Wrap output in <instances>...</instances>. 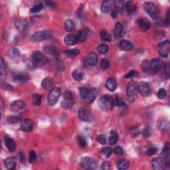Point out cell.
<instances>
[{
  "instance_id": "obj_1",
  "label": "cell",
  "mask_w": 170,
  "mask_h": 170,
  "mask_svg": "<svg viewBox=\"0 0 170 170\" xmlns=\"http://www.w3.org/2000/svg\"><path fill=\"white\" fill-rule=\"evenodd\" d=\"M114 105V100L110 95H104L98 100V106L104 110H110Z\"/></svg>"
},
{
  "instance_id": "obj_2",
  "label": "cell",
  "mask_w": 170,
  "mask_h": 170,
  "mask_svg": "<svg viewBox=\"0 0 170 170\" xmlns=\"http://www.w3.org/2000/svg\"><path fill=\"white\" fill-rule=\"evenodd\" d=\"M31 62L33 64L35 67L45 65L47 62V58L40 51H34L31 55Z\"/></svg>"
},
{
  "instance_id": "obj_3",
  "label": "cell",
  "mask_w": 170,
  "mask_h": 170,
  "mask_svg": "<svg viewBox=\"0 0 170 170\" xmlns=\"http://www.w3.org/2000/svg\"><path fill=\"white\" fill-rule=\"evenodd\" d=\"M143 7L148 14L153 19H157L159 16V11L153 3L146 2L143 5Z\"/></svg>"
},
{
  "instance_id": "obj_4",
  "label": "cell",
  "mask_w": 170,
  "mask_h": 170,
  "mask_svg": "<svg viewBox=\"0 0 170 170\" xmlns=\"http://www.w3.org/2000/svg\"><path fill=\"white\" fill-rule=\"evenodd\" d=\"M51 37V34L48 31H40L35 32L33 35L31 36V41L32 42H41L45 40L49 39Z\"/></svg>"
},
{
  "instance_id": "obj_5",
  "label": "cell",
  "mask_w": 170,
  "mask_h": 170,
  "mask_svg": "<svg viewBox=\"0 0 170 170\" xmlns=\"http://www.w3.org/2000/svg\"><path fill=\"white\" fill-rule=\"evenodd\" d=\"M61 95V90L59 88L55 87L50 90L49 97H48V102L50 105H55L57 102L58 98Z\"/></svg>"
},
{
  "instance_id": "obj_6",
  "label": "cell",
  "mask_w": 170,
  "mask_h": 170,
  "mask_svg": "<svg viewBox=\"0 0 170 170\" xmlns=\"http://www.w3.org/2000/svg\"><path fill=\"white\" fill-rule=\"evenodd\" d=\"M138 91V84L135 81L130 82L127 87V96L131 102L134 100Z\"/></svg>"
},
{
  "instance_id": "obj_7",
  "label": "cell",
  "mask_w": 170,
  "mask_h": 170,
  "mask_svg": "<svg viewBox=\"0 0 170 170\" xmlns=\"http://www.w3.org/2000/svg\"><path fill=\"white\" fill-rule=\"evenodd\" d=\"M164 66L163 61L158 58H153L150 61V71L153 73H158Z\"/></svg>"
},
{
  "instance_id": "obj_8",
  "label": "cell",
  "mask_w": 170,
  "mask_h": 170,
  "mask_svg": "<svg viewBox=\"0 0 170 170\" xmlns=\"http://www.w3.org/2000/svg\"><path fill=\"white\" fill-rule=\"evenodd\" d=\"M81 166L86 169H94L97 167V162L90 157H83L81 160Z\"/></svg>"
},
{
  "instance_id": "obj_9",
  "label": "cell",
  "mask_w": 170,
  "mask_h": 170,
  "mask_svg": "<svg viewBox=\"0 0 170 170\" xmlns=\"http://www.w3.org/2000/svg\"><path fill=\"white\" fill-rule=\"evenodd\" d=\"M26 104L22 100H15L11 104L10 110L13 113L19 114L25 110Z\"/></svg>"
},
{
  "instance_id": "obj_10",
  "label": "cell",
  "mask_w": 170,
  "mask_h": 170,
  "mask_svg": "<svg viewBox=\"0 0 170 170\" xmlns=\"http://www.w3.org/2000/svg\"><path fill=\"white\" fill-rule=\"evenodd\" d=\"M63 100L61 102L63 108L65 109H69L73 106L74 104V100L71 92L70 91H66L64 93Z\"/></svg>"
},
{
  "instance_id": "obj_11",
  "label": "cell",
  "mask_w": 170,
  "mask_h": 170,
  "mask_svg": "<svg viewBox=\"0 0 170 170\" xmlns=\"http://www.w3.org/2000/svg\"><path fill=\"white\" fill-rule=\"evenodd\" d=\"M79 118L84 122H91L92 120V115L90 112L86 108H81L78 112Z\"/></svg>"
},
{
  "instance_id": "obj_12",
  "label": "cell",
  "mask_w": 170,
  "mask_h": 170,
  "mask_svg": "<svg viewBox=\"0 0 170 170\" xmlns=\"http://www.w3.org/2000/svg\"><path fill=\"white\" fill-rule=\"evenodd\" d=\"M138 90L143 97H148L150 94L151 88L148 82L142 81L140 82L138 85Z\"/></svg>"
},
{
  "instance_id": "obj_13",
  "label": "cell",
  "mask_w": 170,
  "mask_h": 170,
  "mask_svg": "<svg viewBox=\"0 0 170 170\" xmlns=\"http://www.w3.org/2000/svg\"><path fill=\"white\" fill-rule=\"evenodd\" d=\"M169 41L166 40L159 45V54L161 57L164 58H167L169 55Z\"/></svg>"
},
{
  "instance_id": "obj_14",
  "label": "cell",
  "mask_w": 170,
  "mask_h": 170,
  "mask_svg": "<svg viewBox=\"0 0 170 170\" xmlns=\"http://www.w3.org/2000/svg\"><path fill=\"white\" fill-rule=\"evenodd\" d=\"M90 35V31L89 29L84 28L81 29V31H79V33H77L76 37L78 39V42H82L86 41L89 38Z\"/></svg>"
},
{
  "instance_id": "obj_15",
  "label": "cell",
  "mask_w": 170,
  "mask_h": 170,
  "mask_svg": "<svg viewBox=\"0 0 170 170\" xmlns=\"http://www.w3.org/2000/svg\"><path fill=\"white\" fill-rule=\"evenodd\" d=\"M33 128V122L30 119H25L21 122L20 129L23 132H31Z\"/></svg>"
},
{
  "instance_id": "obj_16",
  "label": "cell",
  "mask_w": 170,
  "mask_h": 170,
  "mask_svg": "<svg viewBox=\"0 0 170 170\" xmlns=\"http://www.w3.org/2000/svg\"><path fill=\"white\" fill-rule=\"evenodd\" d=\"M13 77L15 81L19 82H26L30 79V77H29L27 74L19 73V72H16V73H13Z\"/></svg>"
},
{
  "instance_id": "obj_17",
  "label": "cell",
  "mask_w": 170,
  "mask_h": 170,
  "mask_svg": "<svg viewBox=\"0 0 170 170\" xmlns=\"http://www.w3.org/2000/svg\"><path fill=\"white\" fill-rule=\"evenodd\" d=\"M153 169L156 170H161L165 168V161L161 158H156L151 161Z\"/></svg>"
},
{
  "instance_id": "obj_18",
  "label": "cell",
  "mask_w": 170,
  "mask_h": 170,
  "mask_svg": "<svg viewBox=\"0 0 170 170\" xmlns=\"http://www.w3.org/2000/svg\"><path fill=\"white\" fill-rule=\"evenodd\" d=\"M86 61L90 66H95L98 63L97 55L94 52L89 53L86 57Z\"/></svg>"
},
{
  "instance_id": "obj_19",
  "label": "cell",
  "mask_w": 170,
  "mask_h": 170,
  "mask_svg": "<svg viewBox=\"0 0 170 170\" xmlns=\"http://www.w3.org/2000/svg\"><path fill=\"white\" fill-rule=\"evenodd\" d=\"M15 27L19 31L21 32L25 31L28 28V24L25 20L23 19H17L15 21Z\"/></svg>"
},
{
  "instance_id": "obj_20",
  "label": "cell",
  "mask_w": 170,
  "mask_h": 170,
  "mask_svg": "<svg viewBox=\"0 0 170 170\" xmlns=\"http://www.w3.org/2000/svg\"><path fill=\"white\" fill-rule=\"evenodd\" d=\"M64 41L67 45L72 46V45H75L78 42V39H77L76 35L68 34L64 39Z\"/></svg>"
},
{
  "instance_id": "obj_21",
  "label": "cell",
  "mask_w": 170,
  "mask_h": 170,
  "mask_svg": "<svg viewBox=\"0 0 170 170\" xmlns=\"http://www.w3.org/2000/svg\"><path fill=\"white\" fill-rule=\"evenodd\" d=\"M98 95V90L95 88H92L89 90V93L86 98V100L87 102L92 103L94 101Z\"/></svg>"
},
{
  "instance_id": "obj_22",
  "label": "cell",
  "mask_w": 170,
  "mask_h": 170,
  "mask_svg": "<svg viewBox=\"0 0 170 170\" xmlns=\"http://www.w3.org/2000/svg\"><path fill=\"white\" fill-rule=\"evenodd\" d=\"M5 165L8 169H14L16 166V158L14 157H9L5 160Z\"/></svg>"
},
{
  "instance_id": "obj_23",
  "label": "cell",
  "mask_w": 170,
  "mask_h": 170,
  "mask_svg": "<svg viewBox=\"0 0 170 170\" xmlns=\"http://www.w3.org/2000/svg\"><path fill=\"white\" fill-rule=\"evenodd\" d=\"M5 145L10 151H14L16 149L15 143L12 138L6 137L5 138Z\"/></svg>"
},
{
  "instance_id": "obj_24",
  "label": "cell",
  "mask_w": 170,
  "mask_h": 170,
  "mask_svg": "<svg viewBox=\"0 0 170 170\" xmlns=\"http://www.w3.org/2000/svg\"><path fill=\"white\" fill-rule=\"evenodd\" d=\"M138 25L142 31H146L150 27V23L146 19H140L138 20Z\"/></svg>"
},
{
  "instance_id": "obj_25",
  "label": "cell",
  "mask_w": 170,
  "mask_h": 170,
  "mask_svg": "<svg viewBox=\"0 0 170 170\" xmlns=\"http://www.w3.org/2000/svg\"><path fill=\"white\" fill-rule=\"evenodd\" d=\"M114 32H115L116 36L119 37V38H121V37L124 36L125 31H124V26L122 25V23H118L116 24L115 30H114Z\"/></svg>"
},
{
  "instance_id": "obj_26",
  "label": "cell",
  "mask_w": 170,
  "mask_h": 170,
  "mask_svg": "<svg viewBox=\"0 0 170 170\" xmlns=\"http://www.w3.org/2000/svg\"><path fill=\"white\" fill-rule=\"evenodd\" d=\"M119 46L122 50H131L133 49V45L130 41L127 40H122L120 42Z\"/></svg>"
},
{
  "instance_id": "obj_27",
  "label": "cell",
  "mask_w": 170,
  "mask_h": 170,
  "mask_svg": "<svg viewBox=\"0 0 170 170\" xmlns=\"http://www.w3.org/2000/svg\"><path fill=\"white\" fill-rule=\"evenodd\" d=\"M117 86V82L114 79H108L106 82V86L110 91H114L116 89Z\"/></svg>"
},
{
  "instance_id": "obj_28",
  "label": "cell",
  "mask_w": 170,
  "mask_h": 170,
  "mask_svg": "<svg viewBox=\"0 0 170 170\" xmlns=\"http://www.w3.org/2000/svg\"><path fill=\"white\" fill-rule=\"evenodd\" d=\"M7 55L11 59H15V58H17L19 57L20 53L18 49H15V48H12V49H10L8 50Z\"/></svg>"
},
{
  "instance_id": "obj_29",
  "label": "cell",
  "mask_w": 170,
  "mask_h": 170,
  "mask_svg": "<svg viewBox=\"0 0 170 170\" xmlns=\"http://www.w3.org/2000/svg\"><path fill=\"white\" fill-rule=\"evenodd\" d=\"M111 7H112V1H110V0H106V1H103L100 7L101 12L104 13H108L109 12V11L110 10Z\"/></svg>"
},
{
  "instance_id": "obj_30",
  "label": "cell",
  "mask_w": 170,
  "mask_h": 170,
  "mask_svg": "<svg viewBox=\"0 0 170 170\" xmlns=\"http://www.w3.org/2000/svg\"><path fill=\"white\" fill-rule=\"evenodd\" d=\"M118 134L116 130H112L109 136V142L111 145H114L118 142Z\"/></svg>"
},
{
  "instance_id": "obj_31",
  "label": "cell",
  "mask_w": 170,
  "mask_h": 170,
  "mask_svg": "<svg viewBox=\"0 0 170 170\" xmlns=\"http://www.w3.org/2000/svg\"><path fill=\"white\" fill-rule=\"evenodd\" d=\"M125 8L130 15H134L136 12V7L133 4L132 1H128L125 5Z\"/></svg>"
},
{
  "instance_id": "obj_32",
  "label": "cell",
  "mask_w": 170,
  "mask_h": 170,
  "mask_svg": "<svg viewBox=\"0 0 170 170\" xmlns=\"http://www.w3.org/2000/svg\"><path fill=\"white\" fill-rule=\"evenodd\" d=\"M53 82H54V81H53V79L50 78V77H47V78L44 79L43 81H42V87L45 89H49L50 87L52 86Z\"/></svg>"
},
{
  "instance_id": "obj_33",
  "label": "cell",
  "mask_w": 170,
  "mask_h": 170,
  "mask_svg": "<svg viewBox=\"0 0 170 170\" xmlns=\"http://www.w3.org/2000/svg\"><path fill=\"white\" fill-rule=\"evenodd\" d=\"M115 6L117 12L120 13H123L125 9H126L124 2L123 1H121V0H117L115 1Z\"/></svg>"
},
{
  "instance_id": "obj_34",
  "label": "cell",
  "mask_w": 170,
  "mask_h": 170,
  "mask_svg": "<svg viewBox=\"0 0 170 170\" xmlns=\"http://www.w3.org/2000/svg\"><path fill=\"white\" fill-rule=\"evenodd\" d=\"M65 28L68 32L73 31L75 29V23L72 19H67L65 23Z\"/></svg>"
},
{
  "instance_id": "obj_35",
  "label": "cell",
  "mask_w": 170,
  "mask_h": 170,
  "mask_svg": "<svg viewBox=\"0 0 170 170\" xmlns=\"http://www.w3.org/2000/svg\"><path fill=\"white\" fill-rule=\"evenodd\" d=\"M100 39H102L103 41H106V42L111 41V40H112L111 35L107 31L103 30L102 31H100Z\"/></svg>"
},
{
  "instance_id": "obj_36",
  "label": "cell",
  "mask_w": 170,
  "mask_h": 170,
  "mask_svg": "<svg viewBox=\"0 0 170 170\" xmlns=\"http://www.w3.org/2000/svg\"><path fill=\"white\" fill-rule=\"evenodd\" d=\"M72 76H73V79L76 80V81H82V79H83V73H82L81 71L78 70V69L73 71Z\"/></svg>"
},
{
  "instance_id": "obj_37",
  "label": "cell",
  "mask_w": 170,
  "mask_h": 170,
  "mask_svg": "<svg viewBox=\"0 0 170 170\" xmlns=\"http://www.w3.org/2000/svg\"><path fill=\"white\" fill-rule=\"evenodd\" d=\"M79 53H80V50L79 49H76L67 50L65 52V54L66 57H71V58L76 57L77 55H79Z\"/></svg>"
},
{
  "instance_id": "obj_38",
  "label": "cell",
  "mask_w": 170,
  "mask_h": 170,
  "mask_svg": "<svg viewBox=\"0 0 170 170\" xmlns=\"http://www.w3.org/2000/svg\"><path fill=\"white\" fill-rule=\"evenodd\" d=\"M129 167V162L125 159L120 160L118 164V168L120 170L127 169Z\"/></svg>"
},
{
  "instance_id": "obj_39",
  "label": "cell",
  "mask_w": 170,
  "mask_h": 170,
  "mask_svg": "<svg viewBox=\"0 0 170 170\" xmlns=\"http://www.w3.org/2000/svg\"><path fill=\"white\" fill-rule=\"evenodd\" d=\"M97 49H98V53L102 55H104V54H106V53L108 51L109 47H108V45H107L106 44H101L98 47Z\"/></svg>"
},
{
  "instance_id": "obj_40",
  "label": "cell",
  "mask_w": 170,
  "mask_h": 170,
  "mask_svg": "<svg viewBox=\"0 0 170 170\" xmlns=\"http://www.w3.org/2000/svg\"><path fill=\"white\" fill-rule=\"evenodd\" d=\"M42 9H43V5H42V4H41V3H39V4L35 5L33 8H31L30 12L33 13H38L39 12H41Z\"/></svg>"
},
{
  "instance_id": "obj_41",
  "label": "cell",
  "mask_w": 170,
  "mask_h": 170,
  "mask_svg": "<svg viewBox=\"0 0 170 170\" xmlns=\"http://www.w3.org/2000/svg\"><path fill=\"white\" fill-rule=\"evenodd\" d=\"M6 71V66L3 58H0V73H1V78L2 79L5 74Z\"/></svg>"
},
{
  "instance_id": "obj_42",
  "label": "cell",
  "mask_w": 170,
  "mask_h": 170,
  "mask_svg": "<svg viewBox=\"0 0 170 170\" xmlns=\"http://www.w3.org/2000/svg\"><path fill=\"white\" fill-rule=\"evenodd\" d=\"M33 104L35 106H40L42 101V96L41 94H34L33 96Z\"/></svg>"
},
{
  "instance_id": "obj_43",
  "label": "cell",
  "mask_w": 170,
  "mask_h": 170,
  "mask_svg": "<svg viewBox=\"0 0 170 170\" xmlns=\"http://www.w3.org/2000/svg\"><path fill=\"white\" fill-rule=\"evenodd\" d=\"M89 89L85 87L79 88V94L82 99H86L88 93H89Z\"/></svg>"
},
{
  "instance_id": "obj_44",
  "label": "cell",
  "mask_w": 170,
  "mask_h": 170,
  "mask_svg": "<svg viewBox=\"0 0 170 170\" xmlns=\"http://www.w3.org/2000/svg\"><path fill=\"white\" fill-rule=\"evenodd\" d=\"M45 50L46 51L47 53H49L50 55H58V50H57V49L55 47H45Z\"/></svg>"
},
{
  "instance_id": "obj_45",
  "label": "cell",
  "mask_w": 170,
  "mask_h": 170,
  "mask_svg": "<svg viewBox=\"0 0 170 170\" xmlns=\"http://www.w3.org/2000/svg\"><path fill=\"white\" fill-rule=\"evenodd\" d=\"M142 68L144 72L150 71V62L148 60H144L142 64Z\"/></svg>"
},
{
  "instance_id": "obj_46",
  "label": "cell",
  "mask_w": 170,
  "mask_h": 170,
  "mask_svg": "<svg viewBox=\"0 0 170 170\" xmlns=\"http://www.w3.org/2000/svg\"><path fill=\"white\" fill-rule=\"evenodd\" d=\"M109 65H110V63H109L108 60L107 58H104L100 61V67L102 70H106L109 67Z\"/></svg>"
},
{
  "instance_id": "obj_47",
  "label": "cell",
  "mask_w": 170,
  "mask_h": 170,
  "mask_svg": "<svg viewBox=\"0 0 170 170\" xmlns=\"http://www.w3.org/2000/svg\"><path fill=\"white\" fill-rule=\"evenodd\" d=\"M138 74V73L136 71H130L128 73L126 74V75L124 76V78L125 79H132L134 78V77L136 76Z\"/></svg>"
},
{
  "instance_id": "obj_48",
  "label": "cell",
  "mask_w": 170,
  "mask_h": 170,
  "mask_svg": "<svg viewBox=\"0 0 170 170\" xmlns=\"http://www.w3.org/2000/svg\"><path fill=\"white\" fill-rule=\"evenodd\" d=\"M116 104L118 106V107H125L126 108V104L124 103L123 100H122L119 97L116 98V100L114 101Z\"/></svg>"
},
{
  "instance_id": "obj_49",
  "label": "cell",
  "mask_w": 170,
  "mask_h": 170,
  "mask_svg": "<svg viewBox=\"0 0 170 170\" xmlns=\"http://www.w3.org/2000/svg\"><path fill=\"white\" fill-rule=\"evenodd\" d=\"M29 162L30 163H34L37 160V155L34 151H31L29 153Z\"/></svg>"
},
{
  "instance_id": "obj_50",
  "label": "cell",
  "mask_w": 170,
  "mask_h": 170,
  "mask_svg": "<svg viewBox=\"0 0 170 170\" xmlns=\"http://www.w3.org/2000/svg\"><path fill=\"white\" fill-rule=\"evenodd\" d=\"M97 140L98 142H99L102 145H104L106 143V142H107V140H106V138L105 137L104 135H98L97 136Z\"/></svg>"
},
{
  "instance_id": "obj_51",
  "label": "cell",
  "mask_w": 170,
  "mask_h": 170,
  "mask_svg": "<svg viewBox=\"0 0 170 170\" xmlns=\"http://www.w3.org/2000/svg\"><path fill=\"white\" fill-rule=\"evenodd\" d=\"M102 153L104 154L105 156L106 157H110L111 156L112 153V150H111L110 148L108 147H106V148H103L102 150Z\"/></svg>"
},
{
  "instance_id": "obj_52",
  "label": "cell",
  "mask_w": 170,
  "mask_h": 170,
  "mask_svg": "<svg viewBox=\"0 0 170 170\" xmlns=\"http://www.w3.org/2000/svg\"><path fill=\"white\" fill-rule=\"evenodd\" d=\"M166 96V91L164 89H160L158 92V97L159 99H163Z\"/></svg>"
},
{
  "instance_id": "obj_53",
  "label": "cell",
  "mask_w": 170,
  "mask_h": 170,
  "mask_svg": "<svg viewBox=\"0 0 170 170\" xmlns=\"http://www.w3.org/2000/svg\"><path fill=\"white\" fill-rule=\"evenodd\" d=\"M78 142H79V146H81V147H85V146H86L87 144L86 140L81 136L78 138Z\"/></svg>"
},
{
  "instance_id": "obj_54",
  "label": "cell",
  "mask_w": 170,
  "mask_h": 170,
  "mask_svg": "<svg viewBox=\"0 0 170 170\" xmlns=\"http://www.w3.org/2000/svg\"><path fill=\"white\" fill-rule=\"evenodd\" d=\"M151 133H152V130H151L150 128H147L143 130V135L145 138H148V137L150 136Z\"/></svg>"
},
{
  "instance_id": "obj_55",
  "label": "cell",
  "mask_w": 170,
  "mask_h": 170,
  "mask_svg": "<svg viewBox=\"0 0 170 170\" xmlns=\"http://www.w3.org/2000/svg\"><path fill=\"white\" fill-rule=\"evenodd\" d=\"M157 151H158V149H157L156 148H149L147 151H146V153L148 156H152L157 152Z\"/></svg>"
},
{
  "instance_id": "obj_56",
  "label": "cell",
  "mask_w": 170,
  "mask_h": 170,
  "mask_svg": "<svg viewBox=\"0 0 170 170\" xmlns=\"http://www.w3.org/2000/svg\"><path fill=\"white\" fill-rule=\"evenodd\" d=\"M114 152L115 153L116 155H118V156H121L123 154L124 151H123V149H122L120 146H117L115 148H114Z\"/></svg>"
},
{
  "instance_id": "obj_57",
  "label": "cell",
  "mask_w": 170,
  "mask_h": 170,
  "mask_svg": "<svg viewBox=\"0 0 170 170\" xmlns=\"http://www.w3.org/2000/svg\"><path fill=\"white\" fill-rule=\"evenodd\" d=\"M111 168L110 163L108 161H104L102 164V169L104 170H109Z\"/></svg>"
},
{
  "instance_id": "obj_58",
  "label": "cell",
  "mask_w": 170,
  "mask_h": 170,
  "mask_svg": "<svg viewBox=\"0 0 170 170\" xmlns=\"http://www.w3.org/2000/svg\"><path fill=\"white\" fill-rule=\"evenodd\" d=\"M169 127V124H168V122L167 121H163L161 122L160 123V126H159V128L161 130H166L167 128H168Z\"/></svg>"
},
{
  "instance_id": "obj_59",
  "label": "cell",
  "mask_w": 170,
  "mask_h": 170,
  "mask_svg": "<svg viewBox=\"0 0 170 170\" xmlns=\"http://www.w3.org/2000/svg\"><path fill=\"white\" fill-rule=\"evenodd\" d=\"M45 5H47V7H50L51 8H55L57 6V4H56V3L53 1H45Z\"/></svg>"
},
{
  "instance_id": "obj_60",
  "label": "cell",
  "mask_w": 170,
  "mask_h": 170,
  "mask_svg": "<svg viewBox=\"0 0 170 170\" xmlns=\"http://www.w3.org/2000/svg\"><path fill=\"white\" fill-rule=\"evenodd\" d=\"M2 87H3V89L6 90H11L13 89V87L12 86V85H10L9 84H7V83L3 84Z\"/></svg>"
},
{
  "instance_id": "obj_61",
  "label": "cell",
  "mask_w": 170,
  "mask_h": 170,
  "mask_svg": "<svg viewBox=\"0 0 170 170\" xmlns=\"http://www.w3.org/2000/svg\"><path fill=\"white\" fill-rule=\"evenodd\" d=\"M19 120V118H18V117H10V118H9V120H8V121H9L10 123H15V122H17Z\"/></svg>"
}]
</instances>
